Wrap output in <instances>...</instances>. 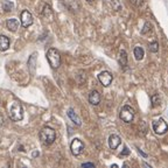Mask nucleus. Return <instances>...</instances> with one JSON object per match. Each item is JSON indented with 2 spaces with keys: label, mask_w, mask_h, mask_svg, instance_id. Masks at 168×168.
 <instances>
[{
  "label": "nucleus",
  "mask_w": 168,
  "mask_h": 168,
  "mask_svg": "<svg viewBox=\"0 0 168 168\" xmlns=\"http://www.w3.org/2000/svg\"><path fill=\"white\" fill-rule=\"evenodd\" d=\"M8 116L9 118L13 121H20L23 118V107L18 101H13L9 105L8 110Z\"/></svg>",
  "instance_id": "1"
},
{
  "label": "nucleus",
  "mask_w": 168,
  "mask_h": 168,
  "mask_svg": "<svg viewBox=\"0 0 168 168\" xmlns=\"http://www.w3.org/2000/svg\"><path fill=\"white\" fill-rule=\"evenodd\" d=\"M39 138H40L41 142L46 145V146H49L52 145L55 139H56V132L55 130L52 127H43L40 131V134H39Z\"/></svg>",
  "instance_id": "2"
},
{
  "label": "nucleus",
  "mask_w": 168,
  "mask_h": 168,
  "mask_svg": "<svg viewBox=\"0 0 168 168\" xmlns=\"http://www.w3.org/2000/svg\"><path fill=\"white\" fill-rule=\"evenodd\" d=\"M47 60H48L49 64L53 69H57L60 64H61V56L60 53L55 48H50L47 52Z\"/></svg>",
  "instance_id": "3"
},
{
  "label": "nucleus",
  "mask_w": 168,
  "mask_h": 168,
  "mask_svg": "<svg viewBox=\"0 0 168 168\" xmlns=\"http://www.w3.org/2000/svg\"><path fill=\"white\" fill-rule=\"evenodd\" d=\"M120 119L125 121V123H132L133 118H134V110L133 107H131L130 105H125L121 107L119 113Z\"/></svg>",
  "instance_id": "4"
},
{
  "label": "nucleus",
  "mask_w": 168,
  "mask_h": 168,
  "mask_svg": "<svg viewBox=\"0 0 168 168\" xmlns=\"http://www.w3.org/2000/svg\"><path fill=\"white\" fill-rule=\"evenodd\" d=\"M153 130H154V132L156 134H165V133L168 131V125L167 123L165 121V119L162 118H159V119H156L153 121Z\"/></svg>",
  "instance_id": "5"
},
{
  "label": "nucleus",
  "mask_w": 168,
  "mask_h": 168,
  "mask_svg": "<svg viewBox=\"0 0 168 168\" xmlns=\"http://www.w3.org/2000/svg\"><path fill=\"white\" fill-rule=\"evenodd\" d=\"M70 151H71V153L75 155V156L82 154V153H83V151H84L83 141H82L81 139H78V138H75V139L71 141Z\"/></svg>",
  "instance_id": "6"
},
{
  "label": "nucleus",
  "mask_w": 168,
  "mask_h": 168,
  "mask_svg": "<svg viewBox=\"0 0 168 168\" xmlns=\"http://www.w3.org/2000/svg\"><path fill=\"white\" fill-rule=\"evenodd\" d=\"M113 80V76L109 71H102L99 75H98V81L101 82L103 86H109Z\"/></svg>",
  "instance_id": "7"
},
{
  "label": "nucleus",
  "mask_w": 168,
  "mask_h": 168,
  "mask_svg": "<svg viewBox=\"0 0 168 168\" xmlns=\"http://www.w3.org/2000/svg\"><path fill=\"white\" fill-rule=\"evenodd\" d=\"M20 21H21L22 27H29L33 23V15L31 12H28L27 9L22 11L20 14Z\"/></svg>",
  "instance_id": "8"
},
{
  "label": "nucleus",
  "mask_w": 168,
  "mask_h": 168,
  "mask_svg": "<svg viewBox=\"0 0 168 168\" xmlns=\"http://www.w3.org/2000/svg\"><path fill=\"white\" fill-rule=\"evenodd\" d=\"M89 103L91 105H98L101 103V95L97 90H92L89 93Z\"/></svg>",
  "instance_id": "9"
},
{
  "label": "nucleus",
  "mask_w": 168,
  "mask_h": 168,
  "mask_svg": "<svg viewBox=\"0 0 168 168\" xmlns=\"http://www.w3.org/2000/svg\"><path fill=\"white\" fill-rule=\"evenodd\" d=\"M120 142H121V139L117 134H111L109 137V146L111 150H116L120 145Z\"/></svg>",
  "instance_id": "10"
},
{
  "label": "nucleus",
  "mask_w": 168,
  "mask_h": 168,
  "mask_svg": "<svg viewBox=\"0 0 168 168\" xmlns=\"http://www.w3.org/2000/svg\"><path fill=\"white\" fill-rule=\"evenodd\" d=\"M6 27H7L8 31L15 32L19 28V21L15 20V19H8V20L6 21Z\"/></svg>",
  "instance_id": "11"
},
{
  "label": "nucleus",
  "mask_w": 168,
  "mask_h": 168,
  "mask_svg": "<svg viewBox=\"0 0 168 168\" xmlns=\"http://www.w3.org/2000/svg\"><path fill=\"white\" fill-rule=\"evenodd\" d=\"M67 113H68V117H69V118L71 119V121H74V123H75L77 126H81L82 121H81L80 117H78V116H77L75 112H74V110H72V109H69Z\"/></svg>",
  "instance_id": "12"
},
{
  "label": "nucleus",
  "mask_w": 168,
  "mask_h": 168,
  "mask_svg": "<svg viewBox=\"0 0 168 168\" xmlns=\"http://www.w3.org/2000/svg\"><path fill=\"white\" fill-rule=\"evenodd\" d=\"M9 47V39L6 35H0V50L5 52Z\"/></svg>",
  "instance_id": "13"
},
{
  "label": "nucleus",
  "mask_w": 168,
  "mask_h": 168,
  "mask_svg": "<svg viewBox=\"0 0 168 168\" xmlns=\"http://www.w3.org/2000/svg\"><path fill=\"white\" fill-rule=\"evenodd\" d=\"M13 8H14V4L12 1H9V0H2V2H1V9L4 12H11Z\"/></svg>",
  "instance_id": "14"
},
{
  "label": "nucleus",
  "mask_w": 168,
  "mask_h": 168,
  "mask_svg": "<svg viewBox=\"0 0 168 168\" xmlns=\"http://www.w3.org/2000/svg\"><path fill=\"white\" fill-rule=\"evenodd\" d=\"M133 53H134V57H136L137 61L142 60V58H144V55H145V52H144V49H142L141 47H136Z\"/></svg>",
  "instance_id": "15"
},
{
  "label": "nucleus",
  "mask_w": 168,
  "mask_h": 168,
  "mask_svg": "<svg viewBox=\"0 0 168 168\" xmlns=\"http://www.w3.org/2000/svg\"><path fill=\"white\" fill-rule=\"evenodd\" d=\"M119 63L121 67H125L127 64V54L125 50H120L119 53Z\"/></svg>",
  "instance_id": "16"
},
{
  "label": "nucleus",
  "mask_w": 168,
  "mask_h": 168,
  "mask_svg": "<svg viewBox=\"0 0 168 168\" xmlns=\"http://www.w3.org/2000/svg\"><path fill=\"white\" fill-rule=\"evenodd\" d=\"M148 48H150V52H152V53H158L159 52V43L156 41H154V42L150 43Z\"/></svg>",
  "instance_id": "17"
},
{
  "label": "nucleus",
  "mask_w": 168,
  "mask_h": 168,
  "mask_svg": "<svg viewBox=\"0 0 168 168\" xmlns=\"http://www.w3.org/2000/svg\"><path fill=\"white\" fill-rule=\"evenodd\" d=\"M159 104H160L159 95H153V96H152V105H153V106H158Z\"/></svg>",
  "instance_id": "18"
},
{
  "label": "nucleus",
  "mask_w": 168,
  "mask_h": 168,
  "mask_svg": "<svg viewBox=\"0 0 168 168\" xmlns=\"http://www.w3.org/2000/svg\"><path fill=\"white\" fill-rule=\"evenodd\" d=\"M150 26H151L150 23H148V22H146V23H145V27H144V29L141 31V34H146V32L150 29V28H148Z\"/></svg>",
  "instance_id": "19"
},
{
  "label": "nucleus",
  "mask_w": 168,
  "mask_h": 168,
  "mask_svg": "<svg viewBox=\"0 0 168 168\" xmlns=\"http://www.w3.org/2000/svg\"><path fill=\"white\" fill-rule=\"evenodd\" d=\"M82 167H95V164H92V162H84V164H82Z\"/></svg>",
  "instance_id": "20"
},
{
  "label": "nucleus",
  "mask_w": 168,
  "mask_h": 168,
  "mask_svg": "<svg viewBox=\"0 0 168 168\" xmlns=\"http://www.w3.org/2000/svg\"><path fill=\"white\" fill-rule=\"evenodd\" d=\"M130 154V151H128V148L127 147H124V151H123V152H121V156H123V155H128Z\"/></svg>",
  "instance_id": "21"
},
{
  "label": "nucleus",
  "mask_w": 168,
  "mask_h": 168,
  "mask_svg": "<svg viewBox=\"0 0 168 168\" xmlns=\"http://www.w3.org/2000/svg\"><path fill=\"white\" fill-rule=\"evenodd\" d=\"M138 152H139V153H140V154H141L142 156H145V158H146V156H147V154H146V153H144V152H142V151L138 150Z\"/></svg>",
  "instance_id": "22"
},
{
  "label": "nucleus",
  "mask_w": 168,
  "mask_h": 168,
  "mask_svg": "<svg viewBox=\"0 0 168 168\" xmlns=\"http://www.w3.org/2000/svg\"><path fill=\"white\" fill-rule=\"evenodd\" d=\"M88 1H93V0H88Z\"/></svg>",
  "instance_id": "23"
}]
</instances>
